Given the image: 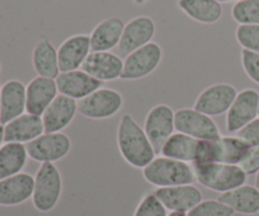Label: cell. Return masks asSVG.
Segmentation results:
<instances>
[{
  "instance_id": "cell-10",
  "label": "cell",
  "mask_w": 259,
  "mask_h": 216,
  "mask_svg": "<svg viewBox=\"0 0 259 216\" xmlns=\"http://www.w3.org/2000/svg\"><path fill=\"white\" fill-rule=\"evenodd\" d=\"M143 129L156 153H161L163 144L176 131L175 129V111L166 104H158L153 106L147 114Z\"/></svg>"
},
{
  "instance_id": "cell-39",
  "label": "cell",
  "mask_w": 259,
  "mask_h": 216,
  "mask_svg": "<svg viewBox=\"0 0 259 216\" xmlns=\"http://www.w3.org/2000/svg\"><path fill=\"white\" fill-rule=\"evenodd\" d=\"M254 186L259 190V171H258V174L255 175V185H254Z\"/></svg>"
},
{
  "instance_id": "cell-24",
  "label": "cell",
  "mask_w": 259,
  "mask_h": 216,
  "mask_svg": "<svg viewBox=\"0 0 259 216\" xmlns=\"http://www.w3.org/2000/svg\"><path fill=\"white\" fill-rule=\"evenodd\" d=\"M125 23L120 18L111 17L99 23L90 34L91 52H110L118 47Z\"/></svg>"
},
{
  "instance_id": "cell-22",
  "label": "cell",
  "mask_w": 259,
  "mask_h": 216,
  "mask_svg": "<svg viewBox=\"0 0 259 216\" xmlns=\"http://www.w3.org/2000/svg\"><path fill=\"white\" fill-rule=\"evenodd\" d=\"M34 177L25 172L0 181V206H17L32 199Z\"/></svg>"
},
{
  "instance_id": "cell-25",
  "label": "cell",
  "mask_w": 259,
  "mask_h": 216,
  "mask_svg": "<svg viewBox=\"0 0 259 216\" xmlns=\"http://www.w3.org/2000/svg\"><path fill=\"white\" fill-rule=\"evenodd\" d=\"M218 200L234 212L243 215H258L259 212V190L255 186L243 185L232 191L220 194Z\"/></svg>"
},
{
  "instance_id": "cell-12",
  "label": "cell",
  "mask_w": 259,
  "mask_h": 216,
  "mask_svg": "<svg viewBox=\"0 0 259 216\" xmlns=\"http://www.w3.org/2000/svg\"><path fill=\"white\" fill-rule=\"evenodd\" d=\"M237 95V89L230 83H215L197 96L194 109L211 118L222 115L228 113Z\"/></svg>"
},
{
  "instance_id": "cell-15",
  "label": "cell",
  "mask_w": 259,
  "mask_h": 216,
  "mask_svg": "<svg viewBox=\"0 0 259 216\" xmlns=\"http://www.w3.org/2000/svg\"><path fill=\"white\" fill-rule=\"evenodd\" d=\"M27 111V86L19 80H9L0 91V124L5 125Z\"/></svg>"
},
{
  "instance_id": "cell-16",
  "label": "cell",
  "mask_w": 259,
  "mask_h": 216,
  "mask_svg": "<svg viewBox=\"0 0 259 216\" xmlns=\"http://www.w3.org/2000/svg\"><path fill=\"white\" fill-rule=\"evenodd\" d=\"M124 61L111 52H91L81 70L101 82L118 80L121 77Z\"/></svg>"
},
{
  "instance_id": "cell-7",
  "label": "cell",
  "mask_w": 259,
  "mask_h": 216,
  "mask_svg": "<svg viewBox=\"0 0 259 216\" xmlns=\"http://www.w3.org/2000/svg\"><path fill=\"white\" fill-rule=\"evenodd\" d=\"M175 129L179 133L200 141H214L222 137L219 126L211 116L200 113L194 108H184L175 111Z\"/></svg>"
},
{
  "instance_id": "cell-43",
  "label": "cell",
  "mask_w": 259,
  "mask_h": 216,
  "mask_svg": "<svg viewBox=\"0 0 259 216\" xmlns=\"http://www.w3.org/2000/svg\"><path fill=\"white\" fill-rule=\"evenodd\" d=\"M258 216H259V212H258Z\"/></svg>"
},
{
  "instance_id": "cell-31",
  "label": "cell",
  "mask_w": 259,
  "mask_h": 216,
  "mask_svg": "<svg viewBox=\"0 0 259 216\" xmlns=\"http://www.w3.org/2000/svg\"><path fill=\"white\" fill-rule=\"evenodd\" d=\"M234 214L229 206L219 200H202L187 212V216H233Z\"/></svg>"
},
{
  "instance_id": "cell-8",
  "label": "cell",
  "mask_w": 259,
  "mask_h": 216,
  "mask_svg": "<svg viewBox=\"0 0 259 216\" xmlns=\"http://www.w3.org/2000/svg\"><path fill=\"white\" fill-rule=\"evenodd\" d=\"M27 153L33 161L40 163H55L65 158L71 151V139L62 132L43 133L34 141L25 144Z\"/></svg>"
},
{
  "instance_id": "cell-13",
  "label": "cell",
  "mask_w": 259,
  "mask_h": 216,
  "mask_svg": "<svg viewBox=\"0 0 259 216\" xmlns=\"http://www.w3.org/2000/svg\"><path fill=\"white\" fill-rule=\"evenodd\" d=\"M154 34H156V24L152 18L146 15L133 18L124 27L118 46L119 52L121 56L126 57L134 51L151 43Z\"/></svg>"
},
{
  "instance_id": "cell-19",
  "label": "cell",
  "mask_w": 259,
  "mask_h": 216,
  "mask_svg": "<svg viewBox=\"0 0 259 216\" xmlns=\"http://www.w3.org/2000/svg\"><path fill=\"white\" fill-rule=\"evenodd\" d=\"M77 111V100L62 95V94L57 95V98L51 103V105L42 115L45 132L46 133L62 132L70 125Z\"/></svg>"
},
{
  "instance_id": "cell-34",
  "label": "cell",
  "mask_w": 259,
  "mask_h": 216,
  "mask_svg": "<svg viewBox=\"0 0 259 216\" xmlns=\"http://www.w3.org/2000/svg\"><path fill=\"white\" fill-rule=\"evenodd\" d=\"M237 137L240 141L244 142L249 147H259V116L243 126L237 133Z\"/></svg>"
},
{
  "instance_id": "cell-33",
  "label": "cell",
  "mask_w": 259,
  "mask_h": 216,
  "mask_svg": "<svg viewBox=\"0 0 259 216\" xmlns=\"http://www.w3.org/2000/svg\"><path fill=\"white\" fill-rule=\"evenodd\" d=\"M240 58H242V67L244 72L253 82L259 85V53L242 50Z\"/></svg>"
},
{
  "instance_id": "cell-40",
  "label": "cell",
  "mask_w": 259,
  "mask_h": 216,
  "mask_svg": "<svg viewBox=\"0 0 259 216\" xmlns=\"http://www.w3.org/2000/svg\"><path fill=\"white\" fill-rule=\"evenodd\" d=\"M217 2H219L220 4H222V3H232V2H235V3H237L238 0H217Z\"/></svg>"
},
{
  "instance_id": "cell-4",
  "label": "cell",
  "mask_w": 259,
  "mask_h": 216,
  "mask_svg": "<svg viewBox=\"0 0 259 216\" xmlns=\"http://www.w3.org/2000/svg\"><path fill=\"white\" fill-rule=\"evenodd\" d=\"M62 194V176L55 163H42L34 176L32 202L39 212L52 211Z\"/></svg>"
},
{
  "instance_id": "cell-26",
  "label": "cell",
  "mask_w": 259,
  "mask_h": 216,
  "mask_svg": "<svg viewBox=\"0 0 259 216\" xmlns=\"http://www.w3.org/2000/svg\"><path fill=\"white\" fill-rule=\"evenodd\" d=\"M32 63L38 76L48 78H57L60 75L58 53L55 46L48 38H40L35 45L32 55Z\"/></svg>"
},
{
  "instance_id": "cell-9",
  "label": "cell",
  "mask_w": 259,
  "mask_h": 216,
  "mask_svg": "<svg viewBox=\"0 0 259 216\" xmlns=\"http://www.w3.org/2000/svg\"><path fill=\"white\" fill-rule=\"evenodd\" d=\"M161 61V46L156 42L148 43L126 56L120 78L125 81H133L147 77L156 71Z\"/></svg>"
},
{
  "instance_id": "cell-20",
  "label": "cell",
  "mask_w": 259,
  "mask_h": 216,
  "mask_svg": "<svg viewBox=\"0 0 259 216\" xmlns=\"http://www.w3.org/2000/svg\"><path fill=\"white\" fill-rule=\"evenodd\" d=\"M45 133L42 116L24 113L4 125L5 143L27 144Z\"/></svg>"
},
{
  "instance_id": "cell-14",
  "label": "cell",
  "mask_w": 259,
  "mask_h": 216,
  "mask_svg": "<svg viewBox=\"0 0 259 216\" xmlns=\"http://www.w3.org/2000/svg\"><path fill=\"white\" fill-rule=\"evenodd\" d=\"M157 199L171 212H189L202 201V194L194 185L161 187L153 192Z\"/></svg>"
},
{
  "instance_id": "cell-23",
  "label": "cell",
  "mask_w": 259,
  "mask_h": 216,
  "mask_svg": "<svg viewBox=\"0 0 259 216\" xmlns=\"http://www.w3.org/2000/svg\"><path fill=\"white\" fill-rule=\"evenodd\" d=\"M202 141L195 139L184 133L172 134L161 149V156L177 159L186 163H197L201 154Z\"/></svg>"
},
{
  "instance_id": "cell-6",
  "label": "cell",
  "mask_w": 259,
  "mask_h": 216,
  "mask_svg": "<svg viewBox=\"0 0 259 216\" xmlns=\"http://www.w3.org/2000/svg\"><path fill=\"white\" fill-rule=\"evenodd\" d=\"M124 105V98L114 89L100 88L77 101L78 113L88 119L103 120L116 115Z\"/></svg>"
},
{
  "instance_id": "cell-3",
  "label": "cell",
  "mask_w": 259,
  "mask_h": 216,
  "mask_svg": "<svg viewBox=\"0 0 259 216\" xmlns=\"http://www.w3.org/2000/svg\"><path fill=\"white\" fill-rule=\"evenodd\" d=\"M195 179L201 186L211 191L224 192L232 191L243 186L247 182V174L238 164L227 163H195L192 164Z\"/></svg>"
},
{
  "instance_id": "cell-17",
  "label": "cell",
  "mask_w": 259,
  "mask_h": 216,
  "mask_svg": "<svg viewBox=\"0 0 259 216\" xmlns=\"http://www.w3.org/2000/svg\"><path fill=\"white\" fill-rule=\"evenodd\" d=\"M56 83L58 93L77 101L103 88L101 81L94 78L81 68L68 72H60L56 78Z\"/></svg>"
},
{
  "instance_id": "cell-18",
  "label": "cell",
  "mask_w": 259,
  "mask_h": 216,
  "mask_svg": "<svg viewBox=\"0 0 259 216\" xmlns=\"http://www.w3.org/2000/svg\"><path fill=\"white\" fill-rule=\"evenodd\" d=\"M58 66L61 72L80 70L91 53L90 35L75 34L63 40L57 50Z\"/></svg>"
},
{
  "instance_id": "cell-11",
  "label": "cell",
  "mask_w": 259,
  "mask_h": 216,
  "mask_svg": "<svg viewBox=\"0 0 259 216\" xmlns=\"http://www.w3.org/2000/svg\"><path fill=\"white\" fill-rule=\"evenodd\" d=\"M259 116V93L254 89H244L238 93L234 103L227 113L225 126L230 133H238L243 126Z\"/></svg>"
},
{
  "instance_id": "cell-38",
  "label": "cell",
  "mask_w": 259,
  "mask_h": 216,
  "mask_svg": "<svg viewBox=\"0 0 259 216\" xmlns=\"http://www.w3.org/2000/svg\"><path fill=\"white\" fill-rule=\"evenodd\" d=\"M134 3H136L137 5H143V4H146L147 2H148V0H133Z\"/></svg>"
},
{
  "instance_id": "cell-2",
  "label": "cell",
  "mask_w": 259,
  "mask_h": 216,
  "mask_svg": "<svg viewBox=\"0 0 259 216\" xmlns=\"http://www.w3.org/2000/svg\"><path fill=\"white\" fill-rule=\"evenodd\" d=\"M142 174L144 180L157 189L196 182L192 164L163 156L156 157L148 166L144 167Z\"/></svg>"
},
{
  "instance_id": "cell-30",
  "label": "cell",
  "mask_w": 259,
  "mask_h": 216,
  "mask_svg": "<svg viewBox=\"0 0 259 216\" xmlns=\"http://www.w3.org/2000/svg\"><path fill=\"white\" fill-rule=\"evenodd\" d=\"M235 38L243 50L259 53V24H239Z\"/></svg>"
},
{
  "instance_id": "cell-21",
  "label": "cell",
  "mask_w": 259,
  "mask_h": 216,
  "mask_svg": "<svg viewBox=\"0 0 259 216\" xmlns=\"http://www.w3.org/2000/svg\"><path fill=\"white\" fill-rule=\"evenodd\" d=\"M57 95L55 78L37 76L27 85V113L42 116Z\"/></svg>"
},
{
  "instance_id": "cell-41",
  "label": "cell",
  "mask_w": 259,
  "mask_h": 216,
  "mask_svg": "<svg viewBox=\"0 0 259 216\" xmlns=\"http://www.w3.org/2000/svg\"><path fill=\"white\" fill-rule=\"evenodd\" d=\"M0 72H2V62H0Z\"/></svg>"
},
{
  "instance_id": "cell-36",
  "label": "cell",
  "mask_w": 259,
  "mask_h": 216,
  "mask_svg": "<svg viewBox=\"0 0 259 216\" xmlns=\"http://www.w3.org/2000/svg\"><path fill=\"white\" fill-rule=\"evenodd\" d=\"M3 142L4 141V125L3 124H0V148L3 147Z\"/></svg>"
},
{
  "instance_id": "cell-1",
  "label": "cell",
  "mask_w": 259,
  "mask_h": 216,
  "mask_svg": "<svg viewBox=\"0 0 259 216\" xmlns=\"http://www.w3.org/2000/svg\"><path fill=\"white\" fill-rule=\"evenodd\" d=\"M116 142L124 161L134 168L143 169L156 158L157 153L146 132L131 114H124L120 118Z\"/></svg>"
},
{
  "instance_id": "cell-29",
  "label": "cell",
  "mask_w": 259,
  "mask_h": 216,
  "mask_svg": "<svg viewBox=\"0 0 259 216\" xmlns=\"http://www.w3.org/2000/svg\"><path fill=\"white\" fill-rule=\"evenodd\" d=\"M232 17L238 24H259V0H238Z\"/></svg>"
},
{
  "instance_id": "cell-27",
  "label": "cell",
  "mask_w": 259,
  "mask_h": 216,
  "mask_svg": "<svg viewBox=\"0 0 259 216\" xmlns=\"http://www.w3.org/2000/svg\"><path fill=\"white\" fill-rule=\"evenodd\" d=\"M177 5L187 17L201 24H214L223 15L222 4L217 0H177Z\"/></svg>"
},
{
  "instance_id": "cell-42",
  "label": "cell",
  "mask_w": 259,
  "mask_h": 216,
  "mask_svg": "<svg viewBox=\"0 0 259 216\" xmlns=\"http://www.w3.org/2000/svg\"><path fill=\"white\" fill-rule=\"evenodd\" d=\"M0 91H2V88H0Z\"/></svg>"
},
{
  "instance_id": "cell-28",
  "label": "cell",
  "mask_w": 259,
  "mask_h": 216,
  "mask_svg": "<svg viewBox=\"0 0 259 216\" xmlns=\"http://www.w3.org/2000/svg\"><path fill=\"white\" fill-rule=\"evenodd\" d=\"M25 144L5 143L0 148V181L20 174L27 164Z\"/></svg>"
},
{
  "instance_id": "cell-37",
  "label": "cell",
  "mask_w": 259,
  "mask_h": 216,
  "mask_svg": "<svg viewBox=\"0 0 259 216\" xmlns=\"http://www.w3.org/2000/svg\"><path fill=\"white\" fill-rule=\"evenodd\" d=\"M168 216H187L186 212H171Z\"/></svg>"
},
{
  "instance_id": "cell-32",
  "label": "cell",
  "mask_w": 259,
  "mask_h": 216,
  "mask_svg": "<svg viewBox=\"0 0 259 216\" xmlns=\"http://www.w3.org/2000/svg\"><path fill=\"white\" fill-rule=\"evenodd\" d=\"M133 216H168L167 209L154 194H148L141 200Z\"/></svg>"
},
{
  "instance_id": "cell-5",
  "label": "cell",
  "mask_w": 259,
  "mask_h": 216,
  "mask_svg": "<svg viewBox=\"0 0 259 216\" xmlns=\"http://www.w3.org/2000/svg\"><path fill=\"white\" fill-rule=\"evenodd\" d=\"M250 147L235 137H220L214 141H202L201 154L197 163L238 164L247 156ZM195 164V163H194Z\"/></svg>"
},
{
  "instance_id": "cell-35",
  "label": "cell",
  "mask_w": 259,
  "mask_h": 216,
  "mask_svg": "<svg viewBox=\"0 0 259 216\" xmlns=\"http://www.w3.org/2000/svg\"><path fill=\"white\" fill-rule=\"evenodd\" d=\"M240 168L247 174V176L250 175H257L259 171V147H250L248 151L247 156L244 157L239 164Z\"/></svg>"
}]
</instances>
